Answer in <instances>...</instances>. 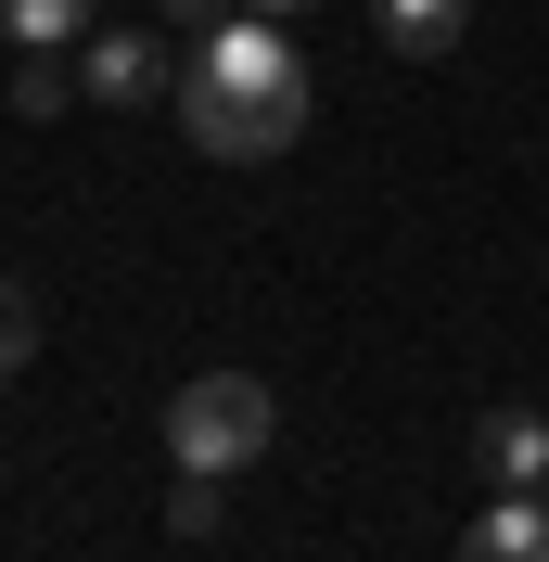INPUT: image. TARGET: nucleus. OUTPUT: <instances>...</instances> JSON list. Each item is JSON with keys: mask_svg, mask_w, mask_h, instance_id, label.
<instances>
[{"mask_svg": "<svg viewBox=\"0 0 549 562\" xmlns=\"http://www.w3.org/2000/svg\"><path fill=\"white\" fill-rule=\"evenodd\" d=\"M179 128H192V154L205 167H269V154H294V128H307V52L281 26H205L192 38V65H179Z\"/></svg>", "mask_w": 549, "mask_h": 562, "instance_id": "f257e3e1", "label": "nucleus"}, {"mask_svg": "<svg viewBox=\"0 0 549 562\" xmlns=\"http://www.w3.org/2000/svg\"><path fill=\"white\" fill-rule=\"evenodd\" d=\"M269 435H281V409H269V384H256V371H192V384L167 396L179 473H256V460H269Z\"/></svg>", "mask_w": 549, "mask_h": 562, "instance_id": "f03ea898", "label": "nucleus"}, {"mask_svg": "<svg viewBox=\"0 0 549 562\" xmlns=\"http://www.w3.org/2000/svg\"><path fill=\"white\" fill-rule=\"evenodd\" d=\"M77 90L90 103H154V90H179V65H167L154 26H90L77 38Z\"/></svg>", "mask_w": 549, "mask_h": 562, "instance_id": "7ed1b4c3", "label": "nucleus"}, {"mask_svg": "<svg viewBox=\"0 0 549 562\" xmlns=\"http://www.w3.org/2000/svg\"><path fill=\"white\" fill-rule=\"evenodd\" d=\"M460 562H549V498L537 486H498L473 525H460Z\"/></svg>", "mask_w": 549, "mask_h": 562, "instance_id": "20e7f679", "label": "nucleus"}, {"mask_svg": "<svg viewBox=\"0 0 549 562\" xmlns=\"http://www.w3.org/2000/svg\"><path fill=\"white\" fill-rule=\"evenodd\" d=\"M473 460H485V486H549V422L537 409H485Z\"/></svg>", "mask_w": 549, "mask_h": 562, "instance_id": "39448f33", "label": "nucleus"}, {"mask_svg": "<svg viewBox=\"0 0 549 562\" xmlns=\"http://www.w3.org/2000/svg\"><path fill=\"white\" fill-rule=\"evenodd\" d=\"M460 26H473V0H383V52H410V65L460 52Z\"/></svg>", "mask_w": 549, "mask_h": 562, "instance_id": "423d86ee", "label": "nucleus"}, {"mask_svg": "<svg viewBox=\"0 0 549 562\" xmlns=\"http://www.w3.org/2000/svg\"><path fill=\"white\" fill-rule=\"evenodd\" d=\"M0 38L13 52H77L90 38V0H0Z\"/></svg>", "mask_w": 549, "mask_h": 562, "instance_id": "0eeeda50", "label": "nucleus"}, {"mask_svg": "<svg viewBox=\"0 0 549 562\" xmlns=\"http://www.w3.org/2000/svg\"><path fill=\"white\" fill-rule=\"evenodd\" d=\"M65 103H77V65H65V52H26V65H13V115H26V128H52Z\"/></svg>", "mask_w": 549, "mask_h": 562, "instance_id": "6e6552de", "label": "nucleus"}, {"mask_svg": "<svg viewBox=\"0 0 549 562\" xmlns=\"http://www.w3.org/2000/svg\"><path fill=\"white\" fill-rule=\"evenodd\" d=\"M231 525V473H179L167 486V537H217Z\"/></svg>", "mask_w": 549, "mask_h": 562, "instance_id": "1a4fd4ad", "label": "nucleus"}, {"mask_svg": "<svg viewBox=\"0 0 549 562\" xmlns=\"http://www.w3.org/2000/svg\"><path fill=\"white\" fill-rule=\"evenodd\" d=\"M26 358H38V294H26L13 269H0V384H13Z\"/></svg>", "mask_w": 549, "mask_h": 562, "instance_id": "9d476101", "label": "nucleus"}, {"mask_svg": "<svg viewBox=\"0 0 549 562\" xmlns=\"http://www.w3.org/2000/svg\"><path fill=\"white\" fill-rule=\"evenodd\" d=\"M167 26H231V0H154Z\"/></svg>", "mask_w": 549, "mask_h": 562, "instance_id": "9b49d317", "label": "nucleus"}, {"mask_svg": "<svg viewBox=\"0 0 549 562\" xmlns=\"http://www.w3.org/2000/svg\"><path fill=\"white\" fill-rule=\"evenodd\" d=\"M256 13H269V26H294V13H320V0H256Z\"/></svg>", "mask_w": 549, "mask_h": 562, "instance_id": "f8f14e48", "label": "nucleus"}]
</instances>
